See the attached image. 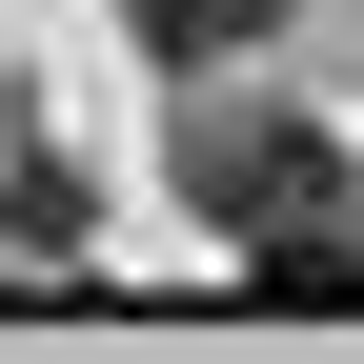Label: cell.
Listing matches in <instances>:
<instances>
[{"label": "cell", "instance_id": "6da1fadb", "mask_svg": "<svg viewBox=\"0 0 364 364\" xmlns=\"http://www.w3.org/2000/svg\"><path fill=\"white\" fill-rule=\"evenodd\" d=\"M182 203H203V223H223L243 263H284V243H324L344 162L304 142V122H203V142H182Z\"/></svg>", "mask_w": 364, "mask_h": 364}, {"label": "cell", "instance_id": "7a4b0ae2", "mask_svg": "<svg viewBox=\"0 0 364 364\" xmlns=\"http://www.w3.org/2000/svg\"><path fill=\"white\" fill-rule=\"evenodd\" d=\"M122 21H142V61H162V81H223L263 21H284V0H122Z\"/></svg>", "mask_w": 364, "mask_h": 364}]
</instances>
